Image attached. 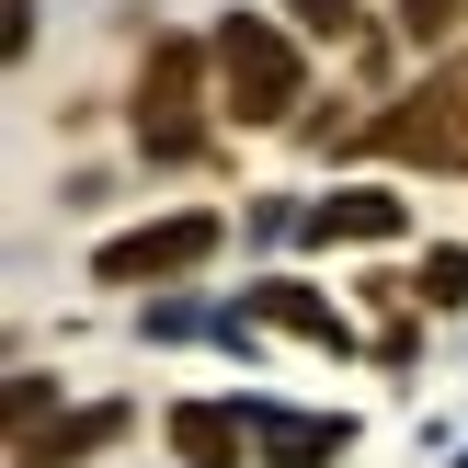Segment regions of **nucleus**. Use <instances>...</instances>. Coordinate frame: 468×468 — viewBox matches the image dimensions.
Listing matches in <instances>:
<instances>
[{"label":"nucleus","mask_w":468,"mask_h":468,"mask_svg":"<svg viewBox=\"0 0 468 468\" xmlns=\"http://www.w3.org/2000/svg\"><path fill=\"white\" fill-rule=\"evenodd\" d=\"M400 229H411V206L388 183H343V195L309 206V240H400Z\"/></svg>","instance_id":"39448f33"},{"label":"nucleus","mask_w":468,"mask_h":468,"mask_svg":"<svg viewBox=\"0 0 468 468\" xmlns=\"http://www.w3.org/2000/svg\"><path fill=\"white\" fill-rule=\"evenodd\" d=\"M206 58H218V114L229 126H286L309 103V35L274 23V12H229L206 35Z\"/></svg>","instance_id":"f257e3e1"},{"label":"nucleus","mask_w":468,"mask_h":468,"mask_svg":"<svg viewBox=\"0 0 468 468\" xmlns=\"http://www.w3.org/2000/svg\"><path fill=\"white\" fill-rule=\"evenodd\" d=\"M218 240H229V218H218V206H183V218H160V229H126V240H103V251H91V286H172V274L218 263Z\"/></svg>","instance_id":"20e7f679"},{"label":"nucleus","mask_w":468,"mask_h":468,"mask_svg":"<svg viewBox=\"0 0 468 468\" xmlns=\"http://www.w3.org/2000/svg\"><path fill=\"white\" fill-rule=\"evenodd\" d=\"M172 457H183V468H240V457H251V423H240L229 400H183V411H172Z\"/></svg>","instance_id":"0eeeda50"},{"label":"nucleus","mask_w":468,"mask_h":468,"mask_svg":"<svg viewBox=\"0 0 468 468\" xmlns=\"http://www.w3.org/2000/svg\"><path fill=\"white\" fill-rule=\"evenodd\" d=\"M114 434H126V411H69V423H35V434H23V446H12V468H80V457H103L114 446Z\"/></svg>","instance_id":"423d86ee"},{"label":"nucleus","mask_w":468,"mask_h":468,"mask_svg":"<svg viewBox=\"0 0 468 468\" xmlns=\"http://www.w3.org/2000/svg\"><path fill=\"white\" fill-rule=\"evenodd\" d=\"M286 23H297L309 46H320V35L343 46V35H366V0H286Z\"/></svg>","instance_id":"1a4fd4ad"},{"label":"nucleus","mask_w":468,"mask_h":468,"mask_svg":"<svg viewBox=\"0 0 468 468\" xmlns=\"http://www.w3.org/2000/svg\"><path fill=\"white\" fill-rule=\"evenodd\" d=\"M388 23H400L411 46H446L457 23H468V0H388Z\"/></svg>","instance_id":"9d476101"},{"label":"nucleus","mask_w":468,"mask_h":468,"mask_svg":"<svg viewBox=\"0 0 468 468\" xmlns=\"http://www.w3.org/2000/svg\"><path fill=\"white\" fill-rule=\"evenodd\" d=\"M411 297H423V309H468V251H457V240L423 251V286H411Z\"/></svg>","instance_id":"f8f14e48"},{"label":"nucleus","mask_w":468,"mask_h":468,"mask_svg":"<svg viewBox=\"0 0 468 468\" xmlns=\"http://www.w3.org/2000/svg\"><path fill=\"white\" fill-rule=\"evenodd\" d=\"M343 446H355L343 423H274V457H286V468H320V457H343Z\"/></svg>","instance_id":"9b49d317"},{"label":"nucleus","mask_w":468,"mask_h":468,"mask_svg":"<svg viewBox=\"0 0 468 468\" xmlns=\"http://www.w3.org/2000/svg\"><path fill=\"white\" fill-rule=\"evenodd\" d=\"M366 149L411 160V172H468V58H446L423 91H400V103L366 126Z\"/></svg>","instance_id":"7ed1b4c3"},{"label":"nucleus","mask_w":468,"mask_h":468,"mask_svg":"<svg viewBox=\"0 0 468 468\" xmlns=\"http://www.w3.org/2000/svg\"><path fill=\"white\" fill-rule=\"evenodd\" d=\"M206 103H218V58H206L195 35H160L149 58H137V160H195L206 149Z\"/></svg>","instance_id":"f03ea898"},{"label":"nucleus","mask_w":468,"mask_h":468,"mask_svg":"<svg viewBox=\"0 0 468 468\" xmlns=\"http://www.w3.org/2000/svg\"><path fill=\"white\" fill-rule=\"evenodd\" d=\"M240 309H251V320H274V332H297V343H320V355H343V343H355V332H343V309H320L309 286H251Z\"/></svg>","instance_id":"6e6552de"}]
</instances>
